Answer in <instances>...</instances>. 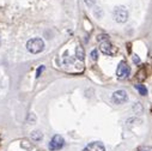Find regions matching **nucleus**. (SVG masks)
Here are the masks:
<instances>
[{
    "label": "nucleus",
    "instance_id": "1",
    "mask_svg": "<svg viewBox=\"0 0 152 151\" xmlns=\"http://www.w3.org/2000/svg\"><path fill=\"white\" fill-rule=\"evenodd\" d=\"M26 48L32 54H39L45 49V42L42 39L35 37V39H31L26 42Z\"/></svg>",
    "mask_w": 152,
    "mask_h": 151
},
{
    "label": "nucleus",
    "instance_id": "2",
    "mask_svg": "<svg viewBox=\"0 0 152 151\" xmlns=\"http://www.w3.org/2000/svg\"><path fill=\"white\" fill-rule=\"evenodd\" d=\"M113 17L115 19V22H118V23H125L128 19V11L124 6H116L114 9Z\"/></svg>",
    "mask_w": 152,
    "mask_h": 151
},
{
    "label": "nucleus",
    "instance_id": "3",
    "mask_svg": "<svg viewBox=\"0 0 152 151\" xmlns=\"http://www.w3.org/2000/svg\"><path fill=\"white\" fill-rule=\"evenodd\" d=\"M131 73V67L126 62V61H121L118 66V71H116V74H118V78L119 79H126Z\"/></svg>",
    "mask_w": 152,
    "mask_h": 151
},
{
    "label": "nucleus",
    "instance_id": "4",
    "mask_svg": "<svg viewBox=\"0 0 152 151\" xmlns=\"http://www.w3.org/2000/svg\"><path fill=\"white\" fill-rule=\"evenodd\" d=\"M99 49H101V52H102L103 54H105V55H115V54L118 53L116 47L114 46V45H113V43H111L109 40L101 42Z\"/></svg>",
    "mask_w": 152,
    "mask_h": 151
},
{
    "label": "nucleus",
    "instance_id": "5",
    "mask_svg": "<svg viewBox=\"0 0 152 151\" xmlns=\"http://www.w3.org/2000/svg\"><path fill=\"white\" fill-rule=\"evenodd\" d=\"M127 100H128V95H127V92L125 90H118V91L114 92L113 96H111V101L115 104H122Z\"/></svg>",
    "mask_w": 152,
    "mask_h": 151
},
{
    "label": "nucleus",
    "instance_id": "6",
    "mask_svg": "<svg viewBox=\"0 0 152 151\" xmlns=\"http://www.w3.org/2000/svg\"><path fill=\"white\" fill-rule=\"evenodd\" d=\"M64 145H65L64 138H62L61 136H59V134H55V136L52 138L50 143H49V149H50L52 151H58V150L62 149Z\"/></svg>",
    "mask_w": 152,
    "mask_h": 151
},
{
    "label": "nucleus",
    "instance_id": "7",
    "mask_svg": "<svg viewBox=\"0 0 152 151\" xmlns=\"http://www.w3.org/2000/svg\"><path fill=\"white\" fill-rule=\"evenodd\" d=\"M83 151H105V147L101 141H92L88 144Z\"/></svg>",
    "mask_w": 152,
    "mask_h": 151
},
{
    "label": "nucleus",
    "instance_id": "8",
    "mask_svg": "<svg viewBox=\"0 0 152 151\" xmlns=\"http://www.w3.org/2000/svg\"><path fill=\"white\" fill-rule=\"evenodd\" d=\"M43 138V134L41 133V131H32L31 132V139L35 141H40Z\"/></svg>",
    "mask_w": 152,
    "mask_h": 151
},
{
    "label": "nucleus",
    "instance_id": "9",
    "mask_svg": "<svg viewBox=\"0 0 152 151\" xmlns=\"http://www.w3.org/2000/svg\"><path fill=\"white\" fill-rule=\"evenodd\" d=\"M75 56L78 58V60H80V61H83L84 60V56H85V53H84V49H83V47H77V49H75Z\"/></svg>",
    "mask_w": 152,
    "mask_h": 151
},
{
    "label": "nucleus",
    "instance_id": "10",
    "mask_svg": "<svg viewBox=\"0 0 152 151\" xmlns=\"http://www.w3.org/2000/svg\"><path fill=\"white\" fill-rule=\"evenodd\" d=\"M134 88H135V90H138V92H139L141 96H146V95H147V89H146L142 84H135Z\"/></svg>",
    "mask_w": 152,
    "mask_h": 151
},
{
    "label": "nucleus",
    "instance_id": "11",
    "mask_svg": "<svg viewBox=\"0 0 152 151\" xmlns=\"http://www.w3.org/2000/svg\"><path fill=\"white\" fill-rule=\"evenodd\" d=\"M43 70H45V66H40L39 68H37V71H36V78H39V77H40V74L42 73Z\"/></svg>",
    "mask_w": 152,
    "mask_h": 151
},
{
    "label": "nucleus",
    "instance_id": "12",
    "mask_svg": "<svg viewBox=\"0 0 152 151\" xmlns=\"http://www.w3.org/2000/svg\"><path fill=\"white\" fill-rule=\"evenodd\" d=\"M84 1H85V4H86L88 6H92V5L95 4L96 0H84Z\"/></svg>",
    "mask_w": 152,
    "mask_h": 151
},
{
    "label": "nucleus",
    "instance_id": "13",
    "mask_svg": "<svg viewBox=\"0 0 152 151\" xmlns=\"http://www.w3.org/2000/svg\"><path fill=\"white\" fill-rule=\"evenodd\" d=\"M103 39L107 41V40H109V36H108V35H99V36H98V40H99V41H102Z\"/></svg>",
    "mask_w": 152,
    "mask_h": 151
},
{
    "label": "nucleus",
    "instance_id": "14",
    "mask_svg": "<svg viewBox=\"0 0 152 151\" xmlns=\"http://www.w3.org/2000/svg\"><path fill=\"white\" fill-rule=\"evenodd\" d=\"M91 58H92V60H97V51L96 49L91 52Z\"/></svg>",
    "mask_w": 152,
    "mask_h": 151
},
{
    "label": "nucleus",
    "instance_id": "15",
    "mask_svg": "<svg viewBox=\"0 0 152 151\" xmlns=\"http://www.w3.org/2000/svg\"><path fill=\"white\" fill-rule=\"evenodd\" d=\"M133 61H134L135 64H140V59H139V58H138L137 55H135V56L133 58Z\"/></svg>",
    "mask_w": 152,
    "mask_h": 151
},
{
    "label": "nucleus",
    "instance_id": "16",
    "mask_svg": "<svg viewBox=\"0 0 152 151\" xmlns=\"http://www.w3.org/2000/svg\"><path fill=\"white\" fill-rule=\"evenodd\" d=\"M0 45H1V41H0Z\"/></svg>",
    "mask_w": 152,
    "mask_h": 151
}]
</instances>
